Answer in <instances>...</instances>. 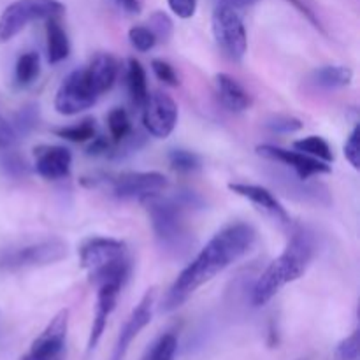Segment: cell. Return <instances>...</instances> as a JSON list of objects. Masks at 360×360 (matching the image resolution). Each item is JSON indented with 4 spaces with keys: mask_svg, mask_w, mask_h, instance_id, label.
I'll return each mask as SVG.
<instances>
[{
    "mask_svg": "<svg viewBox=\"0 0 360 360\" xmlns=\"http://www.w3.org/2000/svg\"><path fill=\"white\" fill-rule=\"evenodd\" d=\"M65 257L67 243L58 238H49L6 252L0 257V269L14 273V271L21 269L46 267L60 262Z\"/></svg>",
    "mask_w": 360,
    "mask_h": 360,
    "instance_id": "cell-6",
    "label": "cell"
},
{
    "mask_svg": "<svg viewBox=\"0 0 360 360\" xmlns=\"http://www.w3.org/2000/svg\"><path fill=\"white\" fill-rule=\"evenodd\" d=\"M101 181L105 183L118 199H143L150 193L162 192L169 185L167 178L157 171H129L105 176Z\"/></svg>",
    "mask_w": 360,
    "mask_h": 360,
    "instance_id": "cell-9",
    "label": "cell"
},
{
    "mask_svg": "<svg viewBox=\"0 0 360 360\" xmlns=\"http://www.w3.org/2000/svg\"><path fill=\"white\" fill-rule=\"evenodd\" d=\"M211 27H213L214 41L224 55L232 62H241L248 49V35L238 9L218 4L217 9L213 11Z\"/></svg>",
    "mask_w": 360,
    "mask_h": 360,
    "instance_id": "cell-7",
    "label": "cell"
},
{
    "mask_svg": "<svg viewBox=\"0 0 360 360\" xmlns=\"http://www.w3.org/2000/svg\"><path fill=\"white\" fill-rule=\"evenodd\" d=\"M255 241V229L245 221H236L217 232L176 278L162 302V311L171 313L181 308L202 285L210 283L229 266L243 259L253 248Z\"/></svg>",
    "mask_w": 360,
    "mask_h": 360,
    "instance_id": "cell-1",
    "label": "cell"
},
{
    "mask_svg": "<svg viewBox=\"0 0 360 360\" xmlns=\"http://www.w3.org/2000/svg\"><path fill=\"white\" fill-rule=\"evenodd\" d=\"M257 153L266 160L292 169L295 176L302 181H308L313 176L329 174L333 171L327 162L309 157V155L301 153L297 150H287V148L273 146V144H260V146H257Z\"/></svg>",
    "mask_w": 360,
    "mask_h": 360,
    "instance_id": "cell-10",
    "label": "cell"
},
{
    "mask_svg": "<svg viewBox=\"0 0 360 360\" xmlns=\"http://www.w3.org/2000/svg\"><path fill=\"white\" fill-rule=\"evenodd\" d=\"M151 220L155 238L165 253L172 257H185L192 250L193 239L185 221L186 206H193V197L185 195L181 199L164 197V193H150L139 199Z\"/></svg>",
    "mask_w": 360,
    "mask_h": 360,
    "instance_id": "cell-3",
    "label": "cell"
},
{
    "mask_svg": "<svg viewBox=\"0 0 360 360\" xmlns=\"http://www.w3.org/2000/svg\"><path fill=\"white\" fill-rule=\"evenodd\" d=\"M129 39L130 44L141 53L150 51V49H153L155 44H157V39H155L153 32L148 27H132L129 30Z\"/></svg>",
    "mask_w": 360,
    "mask_h": 360,
    "instance_id": "cell-29",
    "label": "cell"
},
{
    "mask_svg": "<svg viewBox=\"0 0 360 360\" xmlns=\"http://www.w3.org/2000/svg\"><path fill=\"white\" fill-rule=\"evenodd\" d=\"M167 4L172 13L181 20H188L197 11V0H167Z\"/></svg>",
    "mask_w": 360,
    "mask_h": 360,
    "instance_id": "cell-36",
    "label": "cell"
},
{
    "mask_svg": "<svg viewBox=\"0 0 360 360\" xmlns=\"http://www.w3.org/2000/svg\"><path fill=\"white\" fill-rule=\"evenodd\" d=\"M108 127L115 143H120V141L125 139V137L132 132V125H130L129 115H127L125 109L122 108H116L109 112Z\"/></svg>",
    "mask_w": 360,
    "mask_h": 360,
    "instance_id": "cell-26",
    "label": "cell"
},
{
    "mask_svg": "<svg viewBox=\"0 0 360 360\" xmlns=\"http://www.w3.org/2000/svg\"><path fill=\"white\" fill-rule=\"evenodd\" d=\"M352 79H354V70L345 65H323L311 74L313 84L326 88V90L348 86Z\"/></svg>",
    "mask_w": 360,
    "mask_h": 360,
    "instance_id": "cell-20",
    "label": "cell"
},
{
    "mask_svg": "<svg viewBox=\"0 0 360 360\" xmlns=\"http://www.w3.org/2000/svg\"><path fill=\"white\" fill-rule=\"evenodd\" d=\"M97 288V306H95V316L94 322H91L90 338H88V354H91L97 348L98 341H101L102 334L105 330V326H108V319L115 311L120 292H122L123 287L118 283H104Z\"/></svg>",
    "mask_w": 360,
    "mask_h": 360,
    "instance_id": "cell-14",
    "label": "cell"
},
{
    "mask_svg": "<svg viewBox=\"0 0 360 360\" xmlns=\"http://www.w3.org/2000/svg\"><path fill=\"white\" fill-rule=\"evenodd\" d=\"M35 171L44 179H63L70 174L72 155L63 146H39L34 150Z\"/></svg>",
    "mask_w": 360,
    "mask_h": 360,
    "instance_id": "cell-16",
    "label": "cell"
},
{
    "mask_svg": "<svg viewBox=\"0 0 360 360\" xmlns=\"http://www.w3.org/2000/svg\"><path fill=\"white\" fill-rule=\"evenodd\" d=\"M0 165H2L4 171L9 176H14V178H21V176L28 174V165L23 158L20 157L14 151H6V153L0 157Z\"/></svg>",
    "mask_w": 360,
    "mask_h": 360,
    "instance_id": "cell-31",
    "label": "cell"
},
{
    "mask_svg": "<svg viewBox=\"0 0 360 360\" xmlns=\"http://www.w3.org/2000/svg\"><path fill=\"white\" fill-rule=\"evenodd\" d=\"M84 72H86L95 94L102 95L111 90L115 84L116 76H118V62L111 53H98L84 67Z\"/></svg>",
    "mask_w": 360,
    "mask_h": 360,
    "instance_id": "cell-17",
    "label": "cell"
},
{
    "mask_svg": "<svg viewBox=\"0 0 360 360\" xmlns=\"http://www.w3.org/2000/svg\"><path fill=\"white\" fill-rule=\"evenodd\" d=\"M143 109V123L150 136L157 139H165L171 136L178 123V104L171 95L164 91H153Z\"/></svg>",
    "mask_w": 360,
    "mask_h": 360,
    "instance_id": "cell-11",
    "label": "cell"
},
{
    "mask_svg": "<svg viewBox=\"0 0 360 360\" xmlns=\"http://www.w3.org/2000/svg\"><path fill=\"white\" fill-rule=\"evenodd\" d=\"M116 2H118L123 9L129 11V13H132V14H139L141 9H143V4H141V0H116Z\"/></svg>",
    "mask_w": 360,
    "mask_h": 360,
    "instance_id": "cell-39",
    "label": "cell"
},
{
    "mask_svg": "<svg viewBox=\"0 0 360 360\" xmlns=\"http://www.w3.org/2000/svg\"><path fill=\"white\" fill-rule=\"evenodd\" d=\"M313 257H315V245L311 236L306 232H295L283 253L274 259L257 280L252 290V304H267L281 288L304 276Z\"/></svg>",
    "mask_w": 360,
    "mask_h": 360,
    "instance_id": "cell-2",
    "label": "cell"
},
{
    "mask_svg": "<svg viewBox=\"0 0 360 360\" xmlns=\"http://www.w3.org/2000/svg\"><path fill=\"white\" fill-rule=\"evenodd\" d=\"M214 83H217V91L218 97H220V102L229 111L243 112L252 105L250 94L232 76L224 72L217 74Z\"/></svg>",
    "mask_w": 360,
    "mask_h": 360,
    "instance_id": "cell-18",
    "label": "cell"
},
{
    "mask_svg": "<svg viewBox=\"0 0 360 360\" xmlns=\"http://www.w3.org/2000/svg\"><path fill=\"white\" fill-rule=\"evenodd\" d=\"M155 301H157V288L153 287L144 294V297L141 299L139 304L136 306V309L130 313L129 320L125 322L123 329L120 330V336L115 345V350H112L111 360H123L127 350H129L130 345H132V341L136 340V338L139 336L141 330L151 322Z\"/></svg>",
    "mask_w": 360,
    "mask_h": 360,
    "instance_id": "cell-13",
    "label": "cell"
},
{
    "mask_svg": "<svg viewBox=\"0 0 360 360\" xmlns=\"http://www.w3.org/2000/svg\"><path fill=\"white\" fill-rule=\"evenodd\" d=\"M67 329H69V311L62 309L53 316L51 322L32 343L30 352L25 355L23 360H60L65 347Z\"/></svg>",
    "mask_w": 360,
    "mask_h": 360,
    "instance_id": "cell-12",
    "label": "cell"
},
{
    "mask_svg": "<svg viewBox=\"0 0 360 360\" xmlns=\"http://www.w3.org/2000/svg\"><path fill=\"white\" fill-rule=\"evenodd\" d=\"M35 125H37V111H35V108H30V105H28V108H23L20 112H18L13 127L14 130H16V134L18 132L27 134L30 132Z\"/></svg>",
    "mask_w": 360,
    "mask_h": 360,
    "instance_id": "cell-35",
    "label": "cell"
},
{
    "mask_svg": "<svg viewBox=\"0 0 360 360\" xmlns=\"http://www.w3.org/2000/svg\"><path fill=\"white\" fill-rule=\"evenodd\" d=\"M148 28H150L151 32H153L155 39L162 42H167L169 39H171L172 35V20L167 16L165 13H162V11H157V13H153L150 16V21H148Z\"/></svg>",
    "mask_w": 360,
    "mask_h": 360,
    "instance_id": "cell-28",
    "label": "cell"
},
{
    "mask_svg": "<svg viewBox=\"0 0 360 360\" xmlns=\"http://www.w3.org/2000/svg\"><path fill=\"white\" fill-rule=\"evenodd\" d=\"M111 148L112 146H111V143H109V141H105L104 137H98V139H95L94 144L88 148V155H90V157H98V155H109Z\"/></svg>",
    "mask_w": 360,
    "mask_h": 360,
    "instance_id": "cell-38",
    "label": "cell"
},
{
    "mask_svg": "<svg viewBox=\"0 0 360 360\" xmlns=\"http://www.w3.org/2000/svg\"><path fill=\"white\" fill-rule=\"evenodd\" d=\"M176 350H178V338L172 333H167L151 347V350L144 355V360H174Z\"/></svg>",
    "mask_w": 360,
    "mask_h": 360,
    "instance_id": "cell-27",
    "label": "cell"
},
{
    "mask_svg": "<svg viewBox=\"0 0 360 360\" xmlns=\"http://www.w3.org/2000/svg\"><path fill=\"white\" fill-rule=\"evenodd\" d=\"M127 88H129L130 98L137 108H143L146 104L150 91H148L146 83V72H144L143 65L139 60L130 58L129 65H127Z\"/></svg>",
    "mask_w": 360,
    "mask_h": 360,
    "instance_id": "cell-21",
    "label": "cell"
},
{
    "mask_svg": "<svg viewBox=\"0 0 360 360\" xmlns=\"http://www.w3.org/2000/svg\"><path fill=\"white\" fill-rule=\"evenodd\" d=\"M220 6H229V7H234V9H243V7H250V6H255L259 0H218Z\"/></svg>",
    "mask_w": 360,
    "mask_h": 360,
    "instance_id": "cell-40",
    "label": "cell"
},
{
    "mask_svg": "<svg viewBox=\"0 0 360 360\" xmlns=\"http://www.w3.org/2000/svg\"><path fill=\"white\" fill-rule=\"evenodd\" d=\"M294 150L309 155V157L313 158H319V160L322 162H327V164H330V162L334 160V153L333 150H330L329 143L320 136H308L295 141Z\"/></svg>",
    "mask_w": 360,
    "mask_h": 360,
    "instance_id": "cell-23",
    "label": "cell"
},
{
    "mask_svg": "<svg viewBox=\"0 0 360 360\" xmlns=\"http://www.w3.org/2000/svg\"><path fill=\"white\" fill-rule=\"evenodd\" d=\"M266 127L271 130V132L292 134L301 130L302 123L301 120L294 118V116H274V118H271L269 122L266 123Z\"/></svg>",
    "mask_w": 360,
    "mask_h": 360,
    "instance_id": "cell-32",
    "label": "cell"
},
{
    "mask_svg": "<svg viewBox=\"0 0 360 360\" xmlns=\"http://www.w3.org/2000/svg\"><path fill=\"white\" fill-rule=\"evenodd\" d=\"M169 164L174 171L188 174L200 169V158L193 151L188 150H171L169 151Z\"/></svg>",
    "mask_w": 360,
    "mask_h": 360,
    "instance_id": "cell-25",
    "label": "cell"
},
{
    "mask_svg": "<svg viewBox=\"0 0 360 360\" xmlns=\"http://www.w3.org/2000/svg\"><path fill=\"white\" fill-rule=\"evenodd\" d=\"M143 360H144V359H143Z\"/></svg>",
    "mask_w": 360,
    "mask_h": 360,
    "instance_id": "cell-41",
    "label": "cell"
},
{
    "mask_svg": "<svg viewBox=\"0 0 360 360\" xmlns=\"http://www.w3.org/2000/svg\"><path fill=\"white\" fill-rule=\"evenodd\" d=\"M58 18L60 16L46 20V53H48V62L51 65L63 62L70 51L69 37H67Z\"/></svg>",
    "mask_w": 360,
    "mask_h": 360,
    "instance_id": "cell-19",
    "label": "cell"
},
{
    "mask_svg": "<svg viewBox=\"0 0 360 360\" xmlns=\"http://www.w3.org/2000/svg\"><path fill=\"white\" fill-rule=\"evenodd\" d=\"M360 129L359 125L354 127V130L348 136L347 143H345V157L350 162L352 167L359 169L360 167Z\"/></svg>",
    "mask_w": 360,
    "mask_h": 360,
    "instance_id": "cell-34",
    "label": "cell"
},
{
    "mask_svg": "<svg viewBox=\"0 0 360 360\" xmlns=\"http://www.w3.org/2000/svg\"><path fill=\"white\" fill-rule=\"evenodd\" d=\"M53 132L62 139L70 141V143H86V141L95 137V122L94 120H83L79 123H74L70 127H63V129H55Z\"/></svg>",
    "mask_w": 360,
    "mask_h": 360,
    "instance_id": "cell-24",
    "label": "cell"
},
{
    "mask_svg": "<svg viewBox=\"0 0 360 360\" xmlns=\"http://www.w3.org/2000/svg\"><path fill=\"white\" fill-rule=\"evenodd\" d=\"M16 130L14 127L0 115V150H9L16 143Z\"/></svg>",
    "mask_w": 360,
    "mask_h": 360,
    "instance_id": "cell-37",
    "label": "cell"
},
{
    "mask_svg": "<svg viewBox=\"0 0 360 360\" xmlns=\"http://www.w3.org/2000/svg\"><path fill=\"white\" fill-rule=\"evenodd\" d=\"M151 69H153L155 76H157L164 84H169V86H178L179 84V77L178 74H176L174 67L169 62H165V60L155 58L153 62H151Z\"/></svg>",
    "mask_w": 360,
    "mask_h": 360,
    "instance_id": "cell-33",
    "label": "cell"
},
{
    "mask_svg": "<svg viewBox=\"0 0 360 360\" xmlns=\"http://www.w3.org/2000/svg\"><path fill=\"white\" fill-rule=\"evenodd\" d=\"M79 264L91 283L125 285L130 276L129 250L123 241L112 238H90L81 245Z\"/></svg>",
    "mask_w": 360,
    "mask_h": 360,
    "instance_id": "cell-4",
    "label": "cell"
},
{
    "mask_svg": "<svg viewBox=\"0 0 360 360\" xmlns=\"http://www.w3.org/2000/svg\"><path fill=\"white\" fill-rule=\"evenodd\" d=\"M229 190L234 192L236 195L243 197V199H248L250 202H253L257 207L266 211L269 217H273L274 220L280 221V224L290 225V214L287 213L283 204L274 197L273 192H269V190L264 188V186L250 185V183H231V185H229Z\"/></svg>",
    "mask_w": 360,
    "mask_h": 360,
    "instance_id": "cell-15",
    "label": "cell"
},
{
    "mask_svg": "<svg viewBox=\"0 0 360 360\" xmlns=\"http://www.w3.org/2000/svg\"><path fill=\"white\" fill-rule=\"evenodd\" d=\"M97 98L98 95L95 94L84 69H77L70 72L56 90L55 109L63 116H74L90 109Z\"/></svg>",
    "mask_w": 360,
    "mask_h": 360,
    "instance_id": "cell-8",
    "label": "cell"
},
{
    "mask_svg": "<svg viewBox=\"0 0 360 360\" xmlns=\"http://www.w3.org/2000/svg\"><path fill=\"white\" fill-rule=\"evenodd\" d=\"M360 340L359 330H354L348 338H345L334 352V360H359Z\"/></svg>",
    "mask_w": 360,
    "mask_h": 360,
    "instance_id": "cell-30",
    "label": "cell"
},
{
    "mask_svg": "<svg viewBox=\"0 0 360 360\" xmlns=\"http://www.w3.org/2000/svg\"><path fill=\"white\" fill-rule=\"evenodd\" d=\"M41 72V60L35 51L23 53L18 58L16 67H14V79L20 86H28L35 81V77Z\"/></svg>",
    "mask_w": 360,
    "mask_h": 360,
    "instance_id": "cell-22",
    "label": "cell"
},
{
    "mask_svg": "<svg viewBox=\"0 0 360 360\" xmlns=\"http://www.w3.org/2000/svg\"><path fill=\"white\" fill-rule=\"evenodd\" d=\"M65 7L60 0H16L0 14V44L9 42L34 21L62 16Z\"/></svg>",
    "mask_w": 360,
    "mask_h": 360,
    "instance_id": "cell-5",
    "label": "cell"
}]
</instances>
